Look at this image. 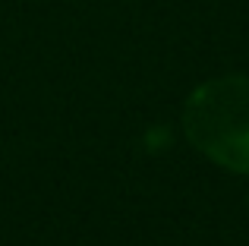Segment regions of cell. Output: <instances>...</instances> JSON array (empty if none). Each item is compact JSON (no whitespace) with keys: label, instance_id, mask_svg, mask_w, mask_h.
Returning <instances> with one entry per match:
<instances>
[{"label":"cell","instance_id":"6da1fadb","mask_svg":"<svg viewBox=\"0 0 249 246\" xmlns=\"http://www.w3.org/2000/svg\"><path fill=\"white\" fill-rule=\"evenodd\" d=\"M183 133L214 164L249 174V76H218L193 88Z\"/></svg>","mask_w":249,"mask_h":246}]
</instances>
